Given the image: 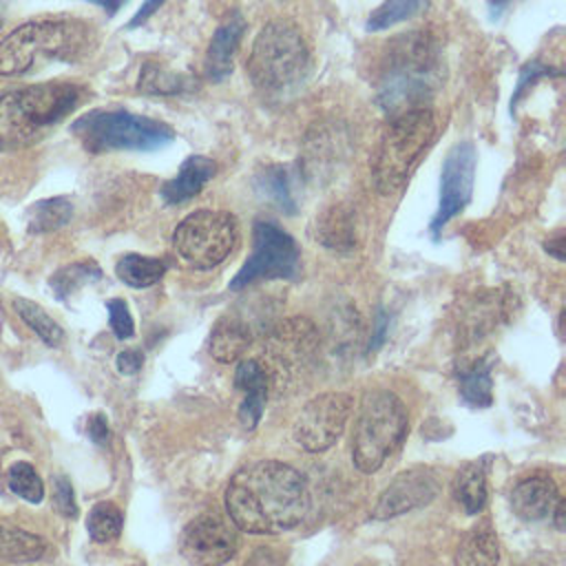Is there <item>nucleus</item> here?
Masks as SVG:
<instances>
[{"label": "nucleus", "instance_id": "obj_3", "mask_svg": "<svg viewBox=\"0 0 566 566\" xmlns=\"http://www.w3.org/2000/svg\"><path fill=\"white\" fill-rule=\"evenodd\" d=\"M91 46L93 31L84 22L33 20L0 42V75H24L51 60L73 62L86 55Z\"/></svg>", "mask_w": 566, "mask_h": 566}, {"label": "nucleus", "instance_id": "obj_43", "mask_svg": "<svg viewBox=\"0 0 566 566\" xmlns=\"http://www.w3.org/2000/svg\"><path fill=\"white\" fill-rule=\"evenodd\" d=\"M88 2L99 4V7H102L106 13H111V15H113V13L124 4V0H88Z\"/></svg>", "mask_w": 566, "mask_h": 566}, {"label": "nucleus", "instance_id": "obj_42", "mask_svg": "<svg viewBox=\"0 0 566 566\" xmlns=\"http://www.w3.org/2000/svg\"><path fill=\"white\" fill-rule=\"evenodd\" d=\"M562 245H564V237L559 234L555 241H546V252L555 254L559 261L564 259V252H562Z\"/></svg>", "mask_w": 566, "mask_h": 566}, {"label": "nucleus", "instance_id": "obj_41", "mask_svg": "<svg viewBox=\"0 0 566 566\" xmlns=\"http://www.w3.org/2000/svg\"><path fill=\"white\" fill-rule=\"evenodd\" d=\"M551 513H553V517H555V526L562 531V528H564V515H566V504H564L562 497L557 500V504L553 506Z\"/></svg>", "mask_w": 566, "mask_h": 566}, {"label": "nucleus", "instance_id": "obj_7", "mask_svg": "<svg viewBox=\"0 0 566 566\" xmlns=\"http://www.w3.org/2000/svg\"><path fill=\"white\" fill-rule=\"evenodd\" d=\"M73 135L88 153L157 150L175 139L168 124L128 111H91L75 119Z\"/></svg>", "mask_w": 566, "mask_h": 566}, {"label": "nucleus", "instance_id": "obj_38", "mask_svg": "<svg viewBox=\"0 0 566 566\" xmlns=\"http://www.w3.org/2000/svg\"><path fill=\"white\" fill-rule=\"evenodd\" d=\"M245 566H283V559L276 551L261 546L259 551L252 553V557L245 562Z\"/></svg>", "mask_w": 566, "mask_h": 566}, {"label": "nucleus", "instance_id": "obj_46", "mask_svg": "<svg viewBox=\"0 0 566 566\" xmlns=\"http://www.w3.org/2000/svg\"><path fill=\"white\" fill-rule=\"evenodd\" d=\"M358 566H367V564H358Z\"/></svg>", "mask_w": 566, "mask_h": 566}, {"label": "nucleus", "instance_id": "obj_11", "mask_svg": "<svg viewBox=\"0 0 566 566\" xmlns=\"http://www.w3.org/2000/svg\"><path fill=\"white\" fill-rule=\"evenodd\" d=\"M354 398L345 391H329L305 402L294 420V442L312 453L329 449L345 429Z\"/></svg>", "mask_w": 566, "mask_h": 566}, {"label": "nucleus", "instance_id": "obj_23", "mask_svg": "<svg viewBox=\"0 0 566 566\" xmlns=\"http://www.w3.org/2000/svg\"><path fill=\"white\" fill-rule=\"evenodd\" d=\"M46 553V542L24 528L0 524V557L9 562H35Z\"/></svg>", "mask_w": 566, "mask_h": 566}, {"label": "nucleus", "instance_id": "obj_6", "mask_svg": "<svg viewBox=\"0 0 566 566\" xmlns=\"http://www.w3.org/2000/svg\"><path fill=\"white\" fill-rule=\"evenodd\" d=\"M307 71L310 51L301 31L285 20L265 24L248 57L252 84L265 93L281 95L298 88L307 77Z\"/></svg>", "mask_w": 566, "mask_h": 566}, {"label": "nucleus", "instance_id": "obj_19", "mask_svg": "<svg viewBox=\"0 0 566 566\" xmlns=\"http://www.w3.org/2000/svg\"><path fill=\"white\" fill-rule=\"evenodd\" d=\"M455 566H495L500 546L489 522L473 526L455 548Z\"/></svg>", "mask_w": 566, "mask_h": 566}, {"label": "nucleus", "instance_id": "obj_37", "mask_svg": "<svg viewBox=\"0 0 566 566\" xmlns=\"http://www.w3.org/2000/svg\"><path fill=\"white\" fill-rule=\"evenodd\" d=\"M144 365V356L137 349H124L117 354V369L124 376H133L142 369Z\"/></svg>", "mask_w": 566, "mask_h": 566}, {"label": "nucleus", "instance_id": "obj_36", "mask_svg": "<svg viewBox=\"0 0 566 566\" xmlns=\"http://www.w3.org/2000/svg\"><path fill=\"white\" fill-rule=\"evenodd\" d=\"M53 506L64 517H75L77 515V504H75V497H73V486H71V482L64 475L55 478V482H53Z\"/></svg>", "mask_w": 566, "mask_h": 566}, {"label": "nucleus", "instance_id": "obj_4", "mask_svg": "<svg viewBox=\"0 0 566 566\" xmlns=\"http://www.w3.org/2000/svg\"><path fill=\"white\" fill-rule=\"evenodd\" d=\"M438 86V51L427 33H409L394 42L378 84V102L389 117L427 106Z\"/></svg>", "mask_w": 566, "mask_h": 566}, {"label": "nucleus", "instance_id": "obj_40", "mask_svg": "<svg viewBox=\"0 0 566 566\" xmlns=\"http://www.w3.org/2000/svg\"><path fill=\"white\" fill-rule=\"evenodd\" d=\"M164 2H166V0H144V2H142V7L137 9V13L133 15V20L128 22V27L133 29V27L144 24V22H146V20H148V18H150V15H153V13L164 4Z\"/></svg>", "mask_w": 566, "mask_h": 566}, {"label": "nucleus", "instance_id": "obj_44", "mask_svg": "<svg viewBox=\"0 0 566 566\" xmlns=\"http://www.w3.org/2000/svg\"><path fill=\"white\" fill-rule=\"evenodd\" d=\"M385 325H387V318L380 314L378 316V329H376V340L371 343V347H378L380 345V340H382V336H385Z\"/></svg>", "mask_w": 566, "mask_h": 566}, {"label": "nucleus", "instance_id": "obj_1", "mask_svg": "<svg viewBox=\"0 0 566 566\" xmlns=\"http://www.w3.org/2000/svg\"><path fill=\"white\" fill-rule=\"evenodd\" d=\"M310 509L303 475L279 460L241 467L226 489V511L234 526L254 535H274L296 526Z\"/></svg>", "mask_w": 566, "mask_h": 566}, {"label": "nucleus", "instance_id": "obj_45", "mask_svg": "<svg viewBox=\"0 0 566 566\" xmlns=\"http://www.w3.org/2000/svg\"><path fill=\"white\" fill-rule=\"evenodd\" d=\"M2 321H4V312H2V305H0V329H2Z\"/></svg>", "mask_w": 566, "mask_h": 566}, {"label": "nucleus", "instance_id": "obj_17", "mask_svg": "<svg viewBox=\"0 0 566 566\" xmlns=\"http://www.w3.org/2000/svg\"><path fill=\"white\" fill-rule=\"evenodd\" d=\"M217 172V164L206 157V155H190L181 168L177 170L175 177H170L164 186H161V199L170 206H179L186 203L190 199H195L208 181H212Z\"/></svg>", "mask_w": 566, "mask_h": 566}, {"label": "nucleus", "instance_id": "obj_10", "mask_svg": "<svg viewBox=\"0 0 566 566\" xmlns=\"http://www.w3.org/2000/svg\"><path fill=\"white\" fill-rule=\"evenodd\" d=\"M298 272V248L294 239L276 223H254L252 254L230 281V290H243L254 281L294 279Z\"/></svg>", "mask_w": 566, "mask_h": 566}, {"label": "nucleus", "instance_id": "obj_20", "mask_svg": "<svg viewBox=\"0 0 566 566\" xmlns=\"http://www.w3.org/2000/svg\"><path fill=\"white\" fill-rule=\"evenodd\" d=\"M250 345V329L232 316H223L210 332V354L219 363L237 360Z\"/></svg>", "mask_w": 566, "mask_h": 566}, {"label": "nucleus", "instance_id": "obj_25", "mask_svg": "<svg viewBox=\"0 0 566 566\" xmlns=\"http://www.w3.org/2000/svg\"><path fill=\"white\" fill-rule=\"evenodd\" d=\"M73 217V203L66 197H51L33 203L27 210L29 232H53L66 226Z\"/></svg>", "mask_w": 566, "mask_h": 566}, {"label": "nucleus", "instance_id": "obj_30", "mask_svg": "<svg viewBox=\"0 0 566 566\" xmlns=\"http://www.w3.org/2000/svg\"><path fill=\"white\" fill-rule=\"evenodd\" d=\"M122 511L113 502H99L86 517V531L93 542H113L122 531Z\"/></svg>", "mask_w": 566, "mask_h": 566}, {"label": "nucleus", "instance_id": "obj_12", "mask_svg": "<svg viewBox=\"0 0 566 566\" xmlns=\"http://www.w3.org/2000/svg\"><path fill=\"white\" fill-rule=\"evenodd\" d=\"M475 166H478V150L471 142H460L447 153V157L442 161V170H440L438 208H436V214L429 226V230L436 239L442 232V228L453 217H458L471 201Z\"/></svg>", "mask_w": 566, "mask_h": 566}, {"label": "nucleus", "instance_id": "obj_27", "mask_svg": "<svg viewBox=\"0 0 566 566\" xmlns=\"http://www.w3.org/2000/svg\"><path fill=\"white\" fill-rule=\"evenodd\" d=\"M460 380V394L469 405L475 407H489L491 396V363L489 360H475L471 367L462 369L458 374Z\"/></svg>", "mask_w": 566, "mask_h": 566}, {"label": "nucleus", "instance_id": "obj_31", "mask_svg": "<svg viewBox=\"0 0 566 566\" xmlns=\"http://www.w3.org/2000/svg\"><path fill=\"white\" fill-rule=\"evenodd\" d=\"M102 276L99 268L95 263H71V265H64L62 270H57L53 276H51V290L55 292L57 298H66L71 296L77 287H82L84 283H91V281H97Z\"/></svg>", "mask_w": 566, "mask_h": 566}, {"label": "nucleus", "instance_id": "obj_9", "mask_svg": "<svg viewBox=\"0 0 566 566\" xmlns=\"http://www.w3.org/2000/svg\"><path fill=\"white\" fill-rule=\"evenodd\" d=\"M237 243V219L223 210H195L172 232L175 252L197 270L219 265Z\"/></svg>", "mask_w": 566, "mask_h": 566}, {"label": "nucleus", "instance_id": "obj_34", "mask_svg": "<svg viewBox=\"0 0 566 566\" xmlns=\"http://www.w3.org/2000/svg\"><path fill=\"white\" fill-rule=\"evenodd\" d=\"M259 190L272 199L279 208H283L285 212H294L296 206H294V199H292V190H290V181H287V175L281 166H272L265 170L263 177H259Z\"/></svg>", "mask_w": 566, "mask_h": 566}, {"label": "nucleus", "instance_id": "obj_35", "mask_svg": "<svg viewBox=\"0 0 566 566\" xmlns=\"http://www.w3.org/2000/svg\"><path fill=\"white\" fill-rule=\"evenodd\" d=\"M106 307H108V318H111V327H113L115 336L117 338H130L133 332H135V325H133V316H130L128 305L122 298H111L106 303Z\"/></svg>", "mask_w": 566, "mask_h": 566}, {"label": "nucleus", "instance_id": "obj_5", "mask_svg": "<svg viewBox=\"0 0 566 566\" xmlns=\"http://www.w3.org/2000/svg\"><path fill=\"white\" fill-rule=\"evenodd\" d=\"M436 135V115L429 106L411 108L389 117L371 161L378 192H396L411 175Z\"/></svg>", "mask_w": 566, "mask_h": 566}, {"label": "nucleus", "instance_id": "obj_2", "mask_svg": "<svg viewBox=\"0 0 566 566\" xmlns=\"http://www.w3.org/2000/svg\"><path fill=\"white\" fill-rule=\"evenodd\" d=\"M82 99V88L71 82H46L0 93V150L35 144L62 122Z\"/></svg>", "mask_w": 566, "mask_h": 566}, {"label": "nucleus", "instance_id": "obj_18", "mask_svg": "<svg viewBox=\"0 0 566 566\" xmlns=\"http://www.w3.org/2000/svg\"><path fill=\"white\" fill-rule=\"evenodd\" d=\"M234 385L243 394L239 420L243 422V427L254 429L263 416V407L268 398V371L254 358L241 360L234 374Z\"/></svg>", "mask_w": 566, "mask_h": 566}, {"label": "nucleus", "instance_id": "obj_39", "mask_svg": "<svg viewBox=\"0 0 566 566\" xmlns=\"http://www.w3.org/2000/svg\"><path fill=\"white\" fill-rule=\"evenodd\" d=\"M88 436L93 442L97 444H106L108 440V424H106V418L102 413H95L88 418V427H86Z\"/></svg>", "mask_w": 566, "mask_h": 566}, {"label": "nucleus", "instance_id": "obj_16", "mask_svg": "<svg viewBox=\"0 0 566 566\" xmlns=\"http://www.w3.org/2000/svg\"><path fill=\"white\" fill-rule=\"evenodd\" d=\"M557 500H559L557 486L546 475L524 478L511 491V509L520 520H526V522H537L551 515Z\"/></svg>", "mask_w": 566, "mask_h": 566}, {"label": "nucleus", "instance_id": "obj_28", "mask_svg": "<svg viewBox=\"0 0 566 566\" xmlns=\"http://www.w3.org/2000/svg\"><path fill=\"white\" fill-rule=\"evenodd\" d=\"M13 310L40 336V340H44L51 347L62 345L64 329L38 303H33L29 298H15L13 301Z\"/></svg>", "mask_w": 566, "mask_h": 566}, {"label": "nucleus", "instance_id": "obj_13", "mask_svg": "<svg viewBox=\"0 0 566 566\" xmlns=\"http://www.w3.org/2000/svg\"><path fill=\"white\" fill-rule=\"evenodd\" d=\"M237 551V533L219 513H201L181 537V553L195 566H221Z\"/></svg>", "mask_w": 566, "mask_h": 566}, {"label": "nucleus", "instance_id": "obj_24", "mask_svg": "<svg viewBox=\"0 0 566 566\" xmlns=\"http://www.w3.org/2000/svg\"><path fill=\"white\" fill-rule=\"evenodd\" d=\"M316 241H321L329 250H352L356 239L349 212L340 206L329 208L316 226Z\"/></svg>", "mask_w": 566, "mask_h": 566}, {"label": "nucleus", "instance_id": "obj_32", "mask_svg": "<svg viewBox=\"0 0 566 566\" xmlns=\"http://www.w3.org/2000/svg\"><path fill=\"white\" fill-rule=\"evenodd\" d=\"M188 88V80L181 73L161 69L159 64H146L139 75V91L155 95H172Z\"/></svg>", "mask_w": 566, "mask_h": 566}, {"label": "nucleus", "instance_id": "obj_22", "mask_svg": "<svg viewBox=\"0 0 566 566\" xmlns=\"http://www.w3.org/2000/svg\"><path fill=\"white\" fill-rule=\"evenodd\" d=\"M453 497L467 513H480L486 504V473L480 462L464 464L453 478Z\"/></svg>", "mask_w": 566, "mask_h": 566}, {"label": "nucleus", "instance_id": "obj_33", "mask_svg": "<svg viewBox=\"0 0 566 566\" xmlns=\"http://www.w3.org/2000/svg\"><path fill=\"white\" fill-rule=\"evenodd\" d=\"M9 489L33 504H38L44 497V484L29 462H15L9 469Z\"/></svg>", "mask_w": 566, "mask_h": 566}, {"label": "nucleus", "instance_id": "obj_8", "mask_svg": "<svg viewBox=\"0 0 566 566\" xmlns=\"http://www.w3.org/2000/svg\"><path fill=\"white\" fill-rule=\"evenodd\" d=\"M407 433L402 400L389 389L365 394L352 438V458L363 473H374Z\"/></svg>", "mask_w": 566, "mask_h": 566}, {"label": "nucleus", "instance_id": "obj_15", "mask_svg": "<svg viewBox=\"0 0 566 566\" xmlns=\"http://www.w3.org/2000/svg\"><path fill=\"white\" fill-rule=\"evenodd\" d=\"M248 24L243 20L241 13H232L228 15L214 31L210 44H208V53L203 60V71L212 82H221L223 77H228L232 73L234 66V55L239 51V44L243 40Z\"/></svg>", "mask_w": 566, "mask_h": 566}, {"label": "nucleus", "instance_id": "obj_21", "mask_svg": "<svg viewBox=\"0 0 566 566\" xmlns=\"http://www.w3.org/2000/svg\"><path fill=\"white\" fill-rule=\"evenodd\" d=\"M316 340L314 325L305 318H292L272 334L274 354L285 360H301L305 354L312 352Z\"/></svg>", "mask_w": 566, "mask_h": 566}, {"label": "nucleus", "instance_id": "obj_29", "mask_svg": "<svg viewBox=\"0 0 566 566\" xmlns=\"http://www.w3.org/2000/svg\"><path fill=\"white\" fill-rule=\"evenodd\" d=\"M429 0H382L378 9L369 13L367 31H385L394 24L411 20L427 9Z\"/></svg>", "mask_w": 566, "mask_h": 566}, {"label": "nucleus", "instance_id": "obj_14", "mask_svg": "<svg viewBox=\"0 0 566 566\" xmlns=\"http://www.w3.org/2000/svg\"><path fill=\"white\" fill-rule=\"evenodd\" d=\"M438 489L440 484L431 469H409L387 484L374 509V517L387 520L424 506L438 495Z\"/></svg>", "mask_w": 566, "mask_h": 566}, {"label": "nucleus", "instance_id": "obj_26", "mask_svg": "<svg viewBox=\"0 0 566 566\" xmlns=\"http://www.w3.org/2000/svg\"><path fill=\"white\" fill-rule=\"evenodd\" d=\"M115 272L119 281H124L130 287H150L159 283V279L166 274V263L161 259L153 256H142V254H124Z\"/></svg>", "mask_w": 566, "mask_h": 566}]
</instances>
